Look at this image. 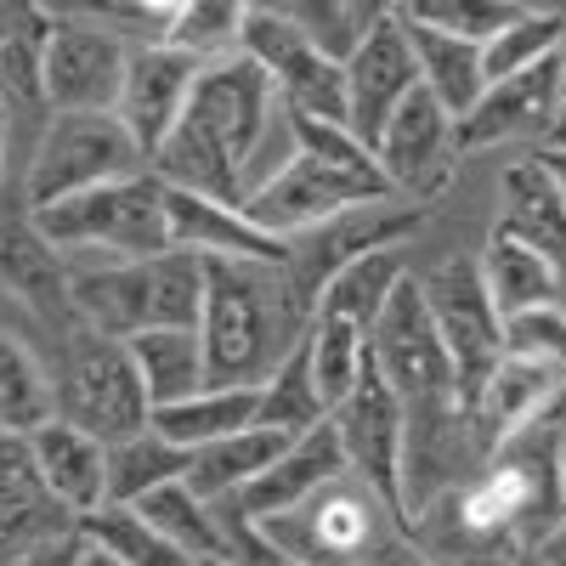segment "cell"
I'll list each match as a JSON object with an SVG mask.
<instances>
[{
	"instance_id": "cell-1",
	"label": "cell",
	"mask_w": 566,
	"mask_h": 566,
	"mask_svg": "<svg viewBox=\"0 0 566 566\" xmlns=\"http://www.w3.org/2000/svg\"><path fill=\"white\" fill-rule=\"evenodd\" d=\"M560 437L527 424L464 488L408 522V538L437 566H515L560 522Z\"/></svg>"
},
{
	"instance_id": "cell-2",
	"label": "cell",
	"mask_w": 566,
	"mask_h": 566,
	"mask_svg": "<svg viewBox=\"0 0 566 566\" xmlns=\"http://www.w3.org/2000/svg\"><path fill=\"white\" fill-rule=\"evenodd\" d=\"M277 97L266 74L239 52L199 69L193 97H187L176 130L165 136V148L154 154V176L176 193H199L216 205H244L250 170L261 159V142L272 130Z\"/></svg>"
},
{
	"instance_id": "cell-3",
	"label": "cell",
	"mask_w": 566,
	"mask_h": 566,
	"mask_svg": "<svg viewBox=\"0 0 566 566\" xmlns=\"http://www.w3.org/2000/svg\"><path fill=\"white\" fill-rule=\"evenodd\" d=\"M312 335L295 277L266 261H205V391H255Z\"/></svg>"
},
{
	"instance_id": "cell-4",
	"label": "cell",
	"mask_w": 566,
	"mask_h": 566,
	"mask_svg": "<svg viewBox=\"0 0 566 566\" xmlns=\"http://www.w3.org/2000/svg\"><path fill=\"white\" fill-rule=\"evenodd\" d=\"M290 119V159L272 165L250 193H244V221L272 232L277 244H295L306 232L340 221L363 205L391 199V187L374 165V154L346 130V125H323V119Z\"/></svg>"
},
{
	"instance_id": "cell-5",
	"label": "cell",
	"mask_w": 566,
	"mask_h": 566,
	"mask_svg": "<svg viewBox=\"0 0 566 566\" xmlns=\"http://www.w3.org/2000/svg\"><path fill=\"white\" fill-rule=\"evenodd\" d=\"M74 312L108 340H136L148 328H199L205 261L193 250H165L154 261L74 272Z\"/></svg>"
},
{
	"instance_id": "cell-6",
	"label": "cell",
	"mask_w": 566,
	"mask_h": 566,
	"mask_svg": "<svg viewBox=\"0 0 566 566\" xmlns=\"http://www.w3.org/2000/svg\"><path fill=\"white\" fill-rule=\"evenodd\" d=\"M29 227L57 255H108L114 266L154 261L170 250V216H165V181L154 170L91 187L63 205L29 210Z\"/></svg>"
},
{
	"instance_id": "cell-7",
	"label": "cell",
	"mask_w": 566,
	"mask_h": 566,
	"mask_svg": "<svg viewBox=\"0 0 566 566\" xmlns=\"http://www.w3.org/2000/svg\"><path fill=\"white\" fill-rule=\"evenodd\" d=\"M52 386H57V419L85 431L91 442H103V448L142 437L154 419V402L136 380V363H130L125 340H108L85 323L57 340Z\"/></svg>"
},
{
	"instance_id": "cell-8",
	"label": "cell",
	"mask_w": 566,
	"mask_h": 566,
	"mask_svg": "<svg viewBox=\"0 0 566 566\" xmlns=\"http://www.w3.org/2000/svg\"><path fill=\"white\" fill-rule=\"evenodd\" d=\"M148 159L125 136V125L114 114H52L40 125L34 159H29V210L63 205L91 187H108L125 176H142Z\"/></svg>"
},
{
	"instance_id": "cell-9",
	"label": "cell",
	"mask_w": 566,
	"mask_h": 566,
	"mask_svg": "<svg viewBox=\"0 0 566 566\" xmlns=\"http://www.w3.org/2000/svg\"><path fill=\"white\" fill-rule=\"evenodd\" d=\"M419 295H424V312H431L437 340L448 352L459 408H470L482 397V386L493 380V368L504 363V317L493 312V301L482 290L476 255L442 261L431 277H419Z\"/></svg>"
},
{
	"instance_id": "cell-10",
	"label": "cell",
	"mask_w": 566,
	"mask_h": 566,
	"mask_svg": "<svg viewBox=\"0 0 566 566\" xmlns=\"http://www.w3.org/2000/svg\"><path fill=\"white\" fill-rule=\"evenodd\" d=\"M45 12H52V34H45L40 57L45 114H114L136 45H125L114 29L91 23L74 7H45Z\"/></svg>"
},
{
	"instance_id": "cell-11",
	"label": "cell",
	"mask_w": 566,
	"mask_h": 566,
	"mask_svg": "<svg viewBox=\"0 0 566 566\" xmlns=\"http://www.w3.org/2000/svg\"><path fill=\"white\" fill-rule=\"evenodd\" d=\"M239 52L266 74L283 114L346 125V69L335 57H323L317 45L290 23L283 7H250L244 12V45Z\"/></svg>"
},
{
	"instance_id": "cell-12",
	"label": "cell",
	"mask_w": 566,
	"mask_h": 566,
	"mask_svg": "<svg viewBox=\"0 0 566 566\" xmlns=\"http://www.w3.org/2000/svg\"><path fill=\"white\" fill-rule=\"evenodd\" d=\"M368 363L374 374L391 386V397L402 408H431V402H459L453 391V368H448V352L437 340V323L424 312V295H419V277H402L380 323L368 335Z\"/></svg>"
},
{
	"instance_id": "cell-13",
	"label": "cell",
	"mask_w": 566,
	"mask_h": 566,
	"mask_svg": "<svg viewBox=\"0 0 566 566\" xmlns=\"http://www.w3.org/2000/svg\"><path fill=\"white\" fill-rule=\"evenodd\" d=\"M277 549H290L301 566H363V555L374 549L386 527H397L386 504L374 499L357 476L328 482L323 493H312L301 510L277 515V522H261Z\"/></svg>"
},
{
	"instance_id": "cell-14",
	"label": "cell",
	"mask_w": 566,
	"mask_h": 566,
	"mask_svg": "<svg viewBox=\"0 0 566 566\" xmlns=\"http://www.w3.org/2000/svg\"><path fill=\"white\" fill-rule=\"evenodd\" d=\"M328 431H335L346 470L386 504V515L402 527V499H397V464H402V402L391 397V386L374 374V363L363 357L352 391L328 408Z\"/></svg>"
},
{
	"instance_id": "cell-15",
	"label": "cell",
	"mask_w": 566,
	"mask_h": 566,
	"mask_svg": "<svg viewBox=\"0 0 566 566\" xmlns=\"http://www.w3.org/2000/svg\"><path fill=\"white\" fill-rule=\"evenodd\" d=\"M374 165H380L391 199L431 210L448 193L453 165H459L453 119L424 97V91H413V97L391 114V125L380 130V142H374Z\"/></svg>"
},
{
	"instance_id": "cell-16",
	"label": "cell",
	"mask_w": 566,
	"mask_h": 566,
	"mask_svg": "<svg viewBox=\"0 0 566 566\" xmlns=\"http://www.w3.org/2000/svg\"><path fill=\"white\" fill-rule=\"evenodd\" d=\"M419 91V63L408 29L397 18V7H386L374 18V29L363 34V45L346 57V130L374 154L380 130L391 125V114Z\"/></svg>"
},
{
	"instance_id": "cell-17",
	"label": "cell",
	"mask_w": 566,
	"mask_h": 566,
	"mask_svg": "<svg viewBox=\"0 0 566 566\" xmlns=\"http://www.w3.org/2000/svg\"><path fill=\"white\" fill-rule=\"evenodd\" d=\"M560 57H544L527 74L493 80L488 97L453 125L459 154L510 148V142H533V154L549 148V142H555V119H560Z\"/></svg>"
},
{
	"instance_id": "cell-18",
	"label": "cell",
	"mask_w": 566,
	"mask_h": 566,
	"mask_svg": "<svg viewBox=\"0 0 566 566\" xmlns=\"http://www.w3.org/2000/svg\"><path fill=\"white\" fill-rule=\"evenodd\" d=\"M193 80H199V63L170 52V45H136V52H130L114 119L125 125V136L142 148V159H148V165L165 148V136L176 130L187 97H193Z\"/></svg>"
},
{
	"instance_id": "cell-19",
	"label": "cell",
	"mask_w": 566,
	"mask_h": 566,
	"mask_svg": "<svg viewBox=\"0 0 566 566\" xmlns=\"http://www.w3.org/2000/svg\"><path fill=\"white\" fill-rule=\"evenodd\" d=\"M80 522L45 493L40 470L29 459V442L0 437V566H18L45 544L74 538Z\"/></svg>"
},
{
	"instance_id": "cell-20",
	"label": "cell",
	"mask_w": 566,
	"mask_h": 566,
	"mask_svg": "<svg viewBox=\"0 0 566 566\" xmlns=\"http://www.w3.org/2000/svg\"><path fill=\"white\" fill-rule=\"evenodd\" d=\"M340 476H352V470H346V453H340L335 431H328V419H323V424H312L306 437H295L290 448H283L232 504H239L250 522H277V515L301 510L312 493H323L328 482H340Z\"/></svg>"
},
{
	"instance_id": "cell-21",
	"label": "cell",
	"mask_w": 566,
	"mask_h": 566,
	"mask_svg": "<svg viewBox=\"0 0 566 566\" xmlns=\"http://www.w3.org/2000/svg\"><path fill=\"white\" fill-rule=\"evenodd\" d=\"M165 216H170V250H193L199 261H266L290 266V244L244 221L239 205H216L199 193H176L165 187Z\"/></svg>"
},
{
	"instance_id": "cell-22",
	"label": "cell",
	"mask_w": 566,
	"mask_h": 566,
	"mask_svg": "<svg viewBox=\"0 0 566 566\" xmlns=\"http://www.w3.org/2000/svg\"><path fill=\"white\" fill-rule=\"evenodd\" d=\"M499 232L522 250H533L566 295V199L533 154L499 176Z\"/></svg>"
},
{
	"instance_id": "cell-23",
	"label": "cell",
	"mask_w": 566,
	"mask_h": 566,
	"mask_svg": "<svg viewBox=\"0 0 566 566\" xmlns=\"http://www.w3.org/2000/svg\"><path fill=\"white\" fill-rule=\"evenodd\" d=\"M0 283L34 312V323H45V335L63 340L69 328H80L74 312V272L63 266V255L40 239L29 221L0 227Z\"/></svg>"
},
{
	"instance_id": "cell-24",
	"label": "cell",
	"mask_w": 566,
	"mask_h": 566,
	"mask_svg": "<svg viewBox=\"0 0 566 566\" xmlns=\"http://www.w3.org/2000/svg\"><path fill=\"white\" fill-rule=\"evenodd\" d=\"M29 459L40 470L45 493H52L74 522H85V515H97L108 504V448L91 442L85 431H74V424L52 419L45 431H34Z\"/></svg>"
},
{
	"instance_id": "cell-25",
	"label": "cell",
	"mask_w": 566,
	"mask_h": 566,
	"mask_svg": "<svg viewBox=\"0 0 566 566\" xmlns=\"http://www.w3.org/2000/svg\"><path fill=\"white\" fill-rule=\"evenodd\" d=\"M408 277V255L402 244H386V250H368L357 261H346L335 277L317 290L312 301V323H328V328H346V335L368 340L374 323H380L391 290Z\"/></svg>"
},
{
	"instance_id": "cell-26",
	"label": "cell",
	"mask_w": 566,
	"mask_h": 566,
	"mask_svg": "<svg viewBox=\"0 0 566 566\" xmlns=\"http://www.w3.org/2000/svg\"><path fill=\"white\" fill-rule=\"evenodd\" d=\"M402 18V12H397ZM408 29V45H413V63H419V91L431 97L453 125L488 97V63H482V45L470 40H453L442 29H424L413 18H402Z\"/></svg>"
},
{
	"instance_id": "cell-27",
	"label": "cell",
	"mask_w": 566,
	"mask_h": 566,
	"mask_svg": "<svg viewBox=\"0 0 566 566\" xmlns=\"http://www.w3.org/2000/svg\"><path fill=\"white\" fill-rule=\"evenodd\" d=\"M57 419V386L52 363H45L18 328L0 323V437L29 442L34 431Z\"/></svg>"
},
{
	"instance_id": "cell-28",
	"label": "cell",
	"mask_w": 566,
	"mask_h": 566,
	"mask_svg": "<svg viewBox=\"0 0 566 566\" xmlns=\"http://www.w3.org/2000/svg\"><path fill=\"white\" fill-rule=\"evenodd\" d=\"M45 34H52V12L45 7H0V103L12 114V130L45 114V91H40Z\"/></svg>"
},
{
	"instance_id": "cell-29",
	"label": "cell",
	"mask_w": 566,
	"mask_h": 566,
	"mask_svg": "<svg viewBox=\"0 0 566 566\" xmlns=\"http://www.w3.org/2000/svg\"><path fill=\"white\" fill-rule=\"evenodd\" d=\"M290 442L295 437L266 431V424H250V431H239V437H221V442H210V448H199L193 459H187V488H193L205 504H227V499H239Z\"/></svg>"
},
{
	"instance_id": "cell-30",
	"label": "cell",
	"mask_w": 566,
	"mask_h": 566,
	"mask_svg": "<svg viewBox=\"0 0 566 566\" xmlns=\"http://www.w3.org/2000/svg\"><path fill=\"white\" fill-rule=\"evenodd\" d=\"M130 363H136V380L148 391L154 408L187 402L205 391V346H199V328H148V335L125 340Z\"/></svg>"
},
{
	"instance_id": "cell-31",
	"label": "cell",
	"mask_w": 566,
	"mask_h": 566,
	"mask_svg": "<svg viewBox=\"0 0 566 566\" xmlns=\"http://www.w3.org/2000/svg\"><path fill=\"white\" fill-rule=\"evenodd\" d=\"M476 272H482V290H488V301H493L499 317L533 312V306H566L555 272H549L533 250H522L515 239H504L499 227H493L488 250L476 255Z\"/></svg>"
},
{
	"instance_id": "cell-32",
	"label": "cell",
	"mask_w": 566,
	"mask_h": 566,
	"mask_svg": "<svg viewBox=\"0 0 566 566\" xmlns=\"http://www.w3.org/2000/svg\"><path fill=\"white\" fill-rule=\"evenodd\" d=\"M255 424V391H199L187 402H170V408H154L148 431L165 437L170 448L181 453H199L221 437H239Z\"/></svg>"
},
{
	"instance_id": "cell-33",
	"label": "cell",
	"mask_w": 566,
	"mask_h": 566,
	"mask_svg": "<svg viewBox=\"0 0 566 566\" xmlns=\"http://www.w3.org/2000/svg\"><path fill=\"white\" fill-rule=\"evenodd\" d=\"M323 419H328V408H323V397H317L312 357H306V340H301V346L255 386V424H266V431H283V437H306L312 424H323Z\"/></svg>"
},
{
	"instance_id": "cell-34",
	"label": "cell",
	"mask_w": 566,
	"mask_h": 566,
	"mask_svg": "<svg viewBox=\"0 0 566 566\" xmlns=\"http://www.w3.org/2000/svg\"><path fill=\"white\" fill-rule=\"evenodd\" d=\"M187 459H193V453L170 448L154 431H142V437L108 448V504L130 510L136 499H148V493H159L170 482H187Z\"/></svg>"
},
{
	"instance_id": "cell-35",
	"label": "cell",
	"mask_w": 566,
	"mask_h": 566,
	"mask_svg": "<svg viewBox=\"0 0 566 566\" xmlns=\"http://www.w3.org/2000/svg\"><path fill=\"white\" fill-rule=\"evenodd\" d=\"M244 12L250 7H232V0H181L165 45L181 57H193L199 69L221 63V57H239L244 45Z\"/></svg>"
},
{
	"instance_id": "cell-36",
	"label": "cell",
	"mask_w": 566,
	"mask_h": 566,
	"mask_svg": "<svg viewBox=\"0 0 566 566\" xmlns=\"http://www.w3.org/2000/svg\"><path fill=\"white\" fill-rule=\"evenodd\" d=\"M142 522H148L165 544H176L187 560H216V510L187 488V482H170L148 499L130 504Z\"/></svg>"
},
{
	"instance_id": "cell-37",
	"label": "cell",
	"mask_w": 566,
	"mask_h": 566,
	"mask_svg": "<svg viewBox=\"0 0 566 566\" xmlns=\"http://www.w3.org/2000/svg\"><path fill=\"white\" fill-rule=\"evenodd\" d=\"M566 52V18L560 12H533L522 7L515 12V23L482 45V63H488V85L493 80H510V74H527L538 69L544 57H560Z\"/></svg>"
},
{
	"instance_id": "cell-38",
	"label": "cell",
	"mask_w": 566,
	"mask_h": 566,
	"mask_svg": "<svg viewBox=\"0 0 566 566\" xmlns=\"http://www.w3.org/2000/svg\"><path fill=\"white\" fill-rule=\"evenodd\" d=\"M80 538L97 544V549H108L119 566H193L176 544H165L148 522H142L136 510H119V504H103L97 515H85Z\"/></svg>"
},
{
	"instance_id": "cell-39",
	"label": "cell",
	"mask_w": 566,
	"mask_h": 566,
	"mask_svg": "<svg viewBox=\"0 0 566 566\" xmlns=\"http://www.w3.org/2000/svg\"><path fill=\"white\" fill-rule=\"evenodd\" d=\"M397 12L413 18V23H424V29H442L453 40L488 45V40H499L515 23V12H522V7H510V0H488V7H476V0H413V7H397Z\"/></svg>"
},
{
	"instance_id": "cell-40",
	"label": "cell",
	"mask_w": 566,
	"mask_h": 566,
	"mask_svg": "<svg viewBox=\"0 0 566 566\" xmlns=\"http://www.w3.org/2000/svg\"><path fill=\"white\" fill-rule=\"evenodd\" d=\"M504 357L566 374V306H533L504 317Z\"/></svg>"
},
{
	"instance_id": "cell-41",
	"label": "cell",
	"mask_w": 566,
	"mask_h": 566,
	"mask_svg": "<svg viewBox=\"0 0 566 566\" xmlns=\"http://www.w3.org/2000/svg\"><path fill=\"white\" fill-rule=\"evenodd\" d=\"M290 12V23L317 45L323 57H335L346 69V57L363 45V34L374 29V18H380L386 7H283Z\"/></svg>"
},
{
	"instance_id": "cell-42",
	"label": "cell",
	"mask_w": 566,
	"mask_h": 566,
	"mask_svg": "<svg viewBox=\"0 0 566 566\" xmlns=\"http://www.w3.org/2000/svg\"><path fill=\"white\" fill-rule=\"evenodd\" d=\"M210 510H216V560L221 566H301L290 549H277V538L261 522H250L232 499L210 504Z\"/></svg>"
},
{
	"instance_id": "cell-43",
	"label": "cell",
	"mask_w": 566,
	"mask_h": 566,
	"mask_svg": "<svg viewBox=\"0 0 566 566\" xmlns=\"http://www.w3.org/2000/svg\"><path fill=\"white\" fill-rule=\"evenodd\" d=\"M363 566H437V560H424V549L402 527H386L380 538H374V549L363 555Z\"/></svg>"
},
{
	"instance_id": "cell-44",
	"label": "cell",
	"mask_w": 566,
	"mask_h": 566,
	"mask_svg": "<svg viewBox=\"0 0 566 566\" xmlns=\"http://www.w3.org/2000/svg\"><path fill=\"white\" fill-rule=\"evenodd\" d=\"M74 555H80V533H74V538H63V544L34 549V555H29V560H18V566H74Z\"/></svg>"
},
{
	"instance_id": "cell-45",
	"label": "cell",
	"mask_w": 566,
	"mask_h": 566,
	"mask_svg": "<svg viewBox=\"0 0 566 566\" xmlns=\"http://www.w3.org/2000/svg\"><path fill=\"white\" fill-rule=\"evenodd\" d=\"M538 424L566 442V374H560V386H555V397H549V408H544V419H538Z\"/></svg>"
},
{
	"instance_id": "cell-46",
	"label": "cell",
	"mask_w": 566,
	"mask_h": 566,
	"mask_svg": "<svg viewBox=\"0 0 566 566\" xmlns=\"http://www.w3.org/2000/svg\"><path fill=\"white\" fill-rule=\"evenodd\" d=\"M538 560H549V566H566V515L544 533V544H538Z\"/></svg>"
},
{
	"instance_id": "cell-47",
	"label": "cell",
	"mask_w": 566,
	"mask_h": 566,
	"mask_svg": "<svg viewBox=\"0 0 566 566\" xmlns=\"http://www.w3.org/2000/svg\"><path fill=\"white\" fill-rule=\"evenodd\" d=\"M533 159H538V165L549 170V181L560 187V199H566V148H538Z\"/></svg>"
},
{
	"instance_id": "cell-48",
	"label": "cell",
	"mask_w": 566,
	"mask_h": 566,
	"mask_svg": "<svg viewBox=\"0 0 566 566\" xmlns=\"http://www.w3.org/2000/svg\"><path fill=\"white\" fill-rule=\"evenodd\" d=\"M74 566H119V560H114L108 549H97V544H85V538H80V555H74Z\"/></svg>"
},
{
	"instance_id": "cell-49",
	"label": "cell",
	"mask_w": 566,
	"mask_h": 566,
	"mask_svg": "<svg viewBox=\"0 0 566 566\" xmlns=\"http://www.w3.org/2000/svg\"><path fill=\"white\" fill-rule=\"evenodd\" d=\"M7 154H12V114L0 103V176H7Z\"/></svg>"
},
{
	"instance_id": "cell-50",
	"label": "cell",
	"mask_w": 566,
	"mask_h": 566,
	"mask_svg": "<svg viewBox=\"0 0 566 566\" xmlns=\"http://www.w3.org/2000/svg\"><path fill=\"white\" fill-rule=\"evenodd\" d=\"M560 510H566V442H560Z\"/></svg>"
},
{
	"instance_id": "cell-51",
	"label": "cell",
	"mask_w": 566,
	"mask_h": 566,
	"mask_svg": "<svg viewBox=\"0 0 566 566\" xmlns=\"http://www.w3.org/2000/svg\"><path fill=\"white\" fill-rule=\"evenodd\" d=\"M515 566H549V560H538V549H533V555H522V560H515Z\"/></svg>"
},
{
	"instance_id": "cell-52",
	"label": "cell",
	"mask_w": 566,
	"mask_h": 566,
	"mask_svg": "<svg viewBox=\"0 0 566 566\" xmlns=\"http://www.w3.org/2000/svg\"><path fill=\"white\" fill-rule=\"evenodd\" d=\"M193 566H221V560H193Z\"/></svg>"
}]
</instances>
